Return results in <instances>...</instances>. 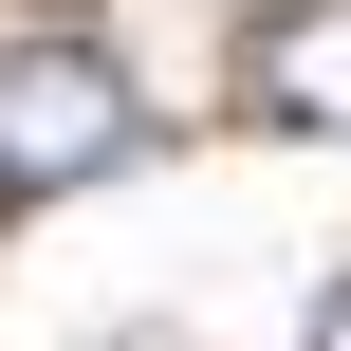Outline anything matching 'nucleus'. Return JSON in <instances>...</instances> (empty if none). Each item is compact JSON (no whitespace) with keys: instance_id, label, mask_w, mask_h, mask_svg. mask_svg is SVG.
I'll use <instances>...</instances> for the list:
<instances>
[{"instance_id":"1","label":"nucleus","mask_w":351,"mask_h":351,"mask_svg":"<svg viewBox=\"0 0 351 351\" xmlns=\"http://www.w3.org/2000/svg\"><path fill=\"white\" fill-rule=\"evenodd\" d=\"M130 74L93 56V37H0V204H56V185H93V167H130Z\"/></svg>"},{"instance_id":"2","label":"nucleus","mask_w":351,"mask_h":351,"mask_svg":"<svg viewBox=\"0 0 351 351\" xmlns=\"http://www.w3.org/2000/svg\"><path fill=\"white\" fill-rule=\"evenodd\" d=\"M241 93H259L278 130H351V0H278L259 56H241Z\"/></svg>"},{"instance_id":"3","label":"nucleus","mask_w":351,"mask_h":351,"mask_svg":"<svg viewBox=\"0 0 351 351\" xmlns=\"http://www.w3.org/2000/svg\"><path fill=\"white\" fill-rule=\"evenodd\" d=\"M296 351H351V278H333V296H315V333H296Z\"/></svg>"}]
</instances>
